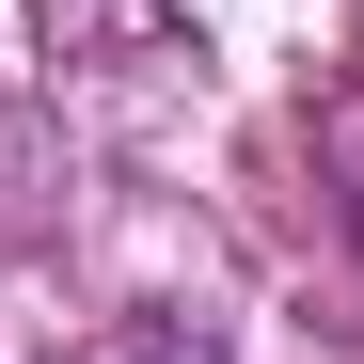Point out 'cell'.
<instances>
[{
    "instance_id": "obj_1",
    "label": "cell",
    "mask_w": 364,
    "mask_h": 364,
    "mask_svg": "<svg viewBox=\"0 0 364 364\" xmlns=\"http://www.w3.org/2000/svg\"><path fill=\"white\" fill-rule=\"evenodd\" d=\"M111 364H191V348H111Z\"/></svg>"
}]
</instances>
